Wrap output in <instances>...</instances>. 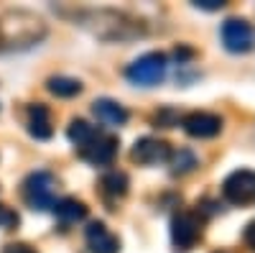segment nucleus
Listing matches in <instances>:
<instances>
[{"mask_svg": "<svg viewBox=\"0 0 255 253\" xmlns=\"http://www.w3.org/2000/svg\"><path fill=\"white\" fill-rule=\"evenodd\" d=\"M168 159H171V172L174 174H189L191 169L197 166V156L191 154L189 149H179L176 154H171Z\"/></svg>", "mask_w": 255, "mask_h": 253, "instance_id": "a211bd4d", "label": "nucleus"}, {"mask_svg": "<svg viewBox=\"0 0 255 253\" xmlns=\"http://www.w3.org/2000/svg\"><path fill=\"white\" fill-rule=\"evenodd\" d=\"M46 33V26L38 15L15 10L0 18V49H20L38 44Z\"/></svg>", "mask_w": 255, "mask_h": 253, "instance_id": "f03ea898", "label": "nucleus"}, {"mask_svg": "<svg viewBox=\"0 0 255 253\" xmlns=\"http://www.w3.org/2000/svg\"><path fill=\"white\" fill-rule=\"evenodd\" d=\"M128 174L123 172H110V174H105L102 177V192L108 195V197H123L128 192Z\"/></svg>", "mask_w": 255, "mask_h": 253, "instance_id": "dca6fc26", "label": "nucleus"}, {"mask_svg": "<svg viewBox=\"0 0 255 253\" xmlns=\"http://www.w3.org/2000/svg\"><path fill=\"white\" fill-rule=\"evenodd\" d=\"M181 125H184L186 136H191V138H215L222 131V118L215 115V113L197 110V113L184 115Z\"/></svg>", "mask_w": 255, "mask_h": 253, "instance_id": "1a4fd4ad", "label": "nucleus"}, {"mask_svg": "<svg viewBox=\"0 0 255 253\" xmlns=\"http://www.w3.org/2000/svg\"><path fill=\"white\" fill-rule=\"evenodd\" d=\"M54 215L64 223V225H74V223H82L87 218V205L79 202L77 197H61L54 202Z\"/></svg>", "mask_w": 255, "mask_h": 253, "instance_id": "4468645a", "label": "nucleus"}, {"mask_svg": "<svg viewBox=\"0 0 255 253\" xmlns=\"http://www.w3.org/2000/svg\"><path fill=\"white\" fill-rule=\"evenodd\" d=\"M87 246L92 253H120V241L102 223H92L87 228Z\"/></svg>", "mask_w": 255, "mask_h": 253, "instance_id": "f8f14e48", "label": "nucleus"}, {"mask_svg": "<svg viewBox=\"0 0 255 253\" xmlns=\"http://www.w3.org/2000/svg\"><path fill=\"white\" fill-rule=\"evenodd\" d=\"M174 56L179 59V64H181V61H186V59L194 56V51H191V49H176V51H174Z\"/></svg>", "mask_w": 255, "mask_h": 253, "instance_id": "b1692460", "label": "nucleus"}, {"mask_svg": "<svg viewBox=\"0 0 255 253\" xmlns=\"http://www.w3.org/2000/svg\"><path fill=\"white\" fill-rule=\"evenodd\" d=\"M194 5H197V8H202V10H220L225 3H222V0H197Z\"/></svg>", "mask_w": 255, "mask_h": 253, "instance_id": "412c9836", "label": "nucleus"}, {"mask_svg": "<svg viewBox=\"0 0 255 253\" xmlns=\"http://www.w3.org/2000/svg\"><path fill=\"white\" fill-rule=\"evenodd\" d=\"M3 253H36V251L31 246H26V243H10V246L3 248Z\"/></svg>", "mask_w": 255, "mask_h": 253, "instance_id": "4be33fe9", "label": "nucleus"}, {"mask_svg": "<svg viewBox=\"0 0 255 253\" xmlns=\"http://www.w3.org/2000/svg\"><path fill=\"white\" fill-rule=\"evenodd\" d=\"M26 123H28V133H31L36 141H46V138H51V133H54L51 118H49V108H46V105H41V102L28 105Z\"/></svg>", "mask_w": 255, "mask_h": 253, "instance_id": "9b49d317", "label": "nucleus"}, {"mask_svg": "<svg viewBox=\"0 0 255 253\" xmlns=\"http://www.w3.org/2000/svg\"><path fill=\"white\" fill-rule=\"evenodd\" d=\"M77 151H79V156H82L84 161L92 164V166H108V164L115 159V154H118V138L97 131V133H95L87 143H84L82 149H77Z\"/></svg>", "mask_w": 255, "mask_h": 253, "instance_id": "6e6552de", "label": "nucleus"}, {"mask_svg": "<svg viewBox=\"0 0 255 253\" xmlns=\"http://www.w3.org/2000/svg\"><path fill=\"white\" fill-rule=\"evenodd\" d=\"M202 236V220L197 213H176L171 218V241L176 251H189Z\"/></svg>", "mask_w": 255, "mask_h": 253, "instance_id": "0eeeda50", "label": "nucleus"}, {"mask_svg": "<svg viewBox=\"0 0 255 253\" xmlns=\"http://www.w3.org/2000/svg\"><path fill=\"white\" fill-rule=\"evenodd\" d=\"M46 87L56 97H74V95L82 92V82L74 79V77H51L46 82Z\"/></svg>", "mask_w": 255, "mask_h": 253, "instance_id": "2eb2a0df", "label": "nucleus"}, {"mask_svg": "<svg viewBox=\"0 0 255 253\" xmlns=\"http://www.w3.org/2000/svg\"><path fill=\"white\" fill-rule=\"evenodd\" d=\"M222 195L232 205H253L255 202V172L250 169H238L232 172L225 184H222Z\"/></svg>", "mask_w": 255, "mask_h": 253, "instance_id": "423d86ee", "label": "nucleus"}, {"mask_svg": "<svg viewBox=\"0 0 255 253\" xmlns=\"http://www.w3.org/2000/svg\"><path fill=\"white\" fill-rule=\"evenodd\" d=\"M153 123L161 125V128H171V125L179 123V115H176L174 110H168V108H166V110H161V113L153 115Z\"/></svg>", "mask_w": 255, "mask_h": 253, "instance_id": "6ab92c4d", "label": "nucleus"}, {"mask_svg": "<svg viewBox=\"0 0 255 253\" xmlns=\"http://www.w3.org/2000/svg\"><path fill=\"white\" fill-rule=\"evenodd\" d=\"M220 36L225 49L232 54H248L255 46V28L245 18H227L220 28Z\"/></svg>", "mask_w": 255, "mask_h": 253, "instance_id": "39448f33", "label": "nucleus"}, {"mask_svg": "<svg viewBox=\"0 0 255 253\" xmlns=\"http://www.w3.org/2000/svg\"><path fill=\"white\" fill-rule=\"evenodd\" d=\"M95 133H97V128H95V125H90L87 120H72L69 123V131H67L69 141L77 146V149H82V146L87 143Z\"/></svg>", "mask_w": 255, "mask_h": 253, "instance_id": "f3484780", "label": "nucleus"}, {"mask_svg": "<svg viewBox=\"0 0 255 253\" xmlns=\"http://www.w3.org/2000/svg\"><path fill=\"white\" fill-rule=\"evenodd\" d=\"M13 225H18V215L10 207L0 205V228H13Z\"/></svg>", "mask_w": 255, "mask_h": 253, "instance_id": "aec40b11", "label": "nucleus"}, {"mask_svg": "<svg viewBox=\"0 0 255 253\" xmlns=\"http://www.w3.org/2000/svg\"><path fill=\"white\" fill-rule=\"evenodd\" d=\"M54 177L49 172H33L26 177L23 182V200L31 210H38V213H44V210H51L56 197H54Z\"/></svg>", "mask_w": 255, "mask_h": 253, "instance_id": "20e7f679", "label": "nucleus"}, {"mask_svg": "<svg viewBox=\"0 0 255 253\" xmlns=\"http://www.w3.org/2000/svg\"><path fill=\"white\" fill-rule=\"evenodd\" d=\"M166 56L161 51H151L138 56L130 67L125 69V77L133 84H140V87H153L166 77Z\"/></svg>", "mask_w": 255, "mask_h": 253, "instance_id": "7ed1b4c3", "label": "nucleus"}, {"mask_svg": "<svg viewBox=\"0 0 255 253\" xmlns=\"http://www.w3.org/2000/svg\"><path fill=\"white\" fill-rule=\"evenodd\" d=\"M74 20H79V26L90 28L95 36L108 38V41H125V38H135L143 33L140 23L133 18H128L115 10H87V13H77Z\"/></svg>", "mask_w": 255, "mask_h": 253, "instance_id": "f257e3e1", "label": "nucleus"}, {"mask_svg": "<svg viewBox=\"0 0 255 253\" xmlns=\"http://www.w3.org/2000/svg\"><path fill=\"white\" fill-rule=\"evenodd\" d=\"M92 110H95V115H97L100 123L113 125V128H118V125H125V123H128V110L123 108L118 100H110V97L95 100Z\"/></svg>", "mask_w": 255, "mask_h": 253, "instance_id": "ddd939ff", "label": "nucleus"}, {"mask_svg": "<svg viewBox=\"0 0 255 253\" xmlns=\"http://www.w3.org/2000/svg\"><path fill=\"white\" fill-rule=\"evenodd\" d=\"M245 243H248V248H255V220H250L245 225Z\"/></svg>", "mask_w": 255, "mask_h": 253, "instance_id": "5701e85b", "label": "nucleus"}, {"mask_svg": "<svg viewBox=\"0 0 255 253\" xmlns=\"http://www.w3.org/2000/svg\"><path fill=\"white\" fill-rule=\"evenodd\" d=\"M171 156V149L168 143L161 141V138H153V136H143L135 141L133 146V159L143 166H156V164H163Z\"/></svg>", "mask_w": 255, "mask_h": 253, "instance_id": "9d476101", "label": "nucleus"}]
</instances>
